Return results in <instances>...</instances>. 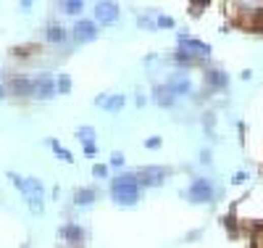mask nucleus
I'll return each instance as SVG.
<instances>
[{
    "instance_id": "7ed1b4c3",
    "label": "nucleus",
    "mask_w": 263,
    "mask_h": 248,
    "mask_svg": "<svg viewBox=\"0 0 263 248\" xmlns=\"http://www.w3.org/2000/svg\"><path fill=\"white\" fill-rule=\"evenodd\" d=\"M177 42H179V53L190 56V58H197V61H200V58H208V56H211V45L203 42V40H195V37H190V35H179Z\"/></svg>"
},
{
    "instance_id": "aec40b11",
    "label": "nucleus",
    "mask_w": 263,
    "mask_h": 248,
    "mask_svg": "<svg viewBox=\"0 0 263 248\" xmlns=\"http://www.w3.org/2000/svg\"><path fill=\"white\" fill-rule=\"evenodd\" d=\"M64 13H79L82 11V0H66V3H61Z\"/></svg>"
},
{
    "instance_id": "5701e85b",
    "label": "nucleus",
    "mask_w": 263,
    "mask_h": 248,
    "mask_svg": "<svg viewBox=\"0 0 263 248\" xmlns=\"http://www.w3.org/2000/svg\"><path fill=\"white\" fill-rule=\"evenodd\" d=\"M156 24H158V27H166V29H171V27H174V19H171V16H158Z\"/></svg>"
},
{
    "instance_id": "f03ea898",
    "label": "nucleus",
    "mask_w": 263,
    "mask_h": 248,
    "mask_svg": "<svg viewBox=\"0 0 263 248\" xmlns=\"http://www.w3.org/2000/svg\"><path fill=\"white\" fill-rule=\"evenodd\" d=\"M8 180L24 193V198L29 201V209H32L35 214H40L42 211V193H45L42 182L37 177H21L16 172H8Z\"/></svg>"
},
{
    "instance_id": "1a4fd4ad",
    "label": "nucleus",
    "mask_w": 263,
    "mask_h": 248,
    "mask_svg": "<svg viewBox=\"0 0 263 248\" xmlns=\"http://www.w3.org/2000/svg\"><path fill=\"white\" fill-rule=\"evenodd\" d=\"M124 103H127V98H124V95H98L95 98V106L105 108V111H111V114L121 111Z\"/></svg>"
},
{
    "instance_id": "dca6fc26",
    "label": "nucleus",
    "mask_w": 263,
    "mask_h": 248,
    "mask_svg": "<svg viewBox=\"0 0 263 248\" xmlns=\"http://www.w3.org/2000/svg\"><path fill=\"white\" fill-rule=\"evenodd\" d=\"M245 27H250V29H263V11H250L247 13V19H245Z\"/></svg>"
},
{
    "instance_id": "b1692460",
    "label": "nucleus",
    "mask_w": 263,
    "mask_h": 248,
    "mask_svg": "<svg viewBox=\"0 0 263 248\" xmlns=\"http://www.w3.org/2000/svg\"><path fill=\"white\" fill-rule=\"evenodd\" d=\"M121 164H124V153H119V151H116L113 156H111V166H121Z\"/></svg>"
},
{
    "instance_id": "a211bd4d",
    "label": "nucleus",
    "mask_w": 263,
    "mask_h": 248,
    "mask_svg": "<svg viewBox=\"0 0 263 248\" xmlns=\"http://www.w3.org/2000/svg\"><path fill=\"white\" fill-rule=\"evenodd\" d=\"M48 145H50V148L55 151V156H58L61 161H66V164H71V161H74V156H71V153H69V151H66L64 145H61L58 140H48Z\"/></svg>"
},
{
    "instance_id": "f257e3e1",
    "label": "nucleus",
    "mask_w": 263,
    "mask_h": 248,
    "mask_svg": "<svg viewBox=\"0 0 263 248\" xmlns=\"http://www.w3.org/2000/svg\"><path fill=\"white\" fill-rule=\"evenodd\" d=\"M111 195L119 206H134L140 201V182L134 175H119L111 182Z\"/></svg>"
},
{
    "instance_id": "0eeeda50",
    "label": "nucleus",
    "mask_w": 263,
    "mask_h": 248,
    "mask_svg": "<svg viewBox=\"0 0 263 248\" xmlns=\"http://www.w3.org/2000/svg\"><path fill=\"white\" fill-rule=\"evenodd\" d=\"M74 37H76V42H92L98 37V24L90 19H79L74 27Z\"/></svg>"
},
{
    "instance_id": "6ab92c4d",
    "label": "nucleus",
    "mask_w": 263,
    "mask_h": 248,
    "mask_svg": "<svg viewBox=\"0 0 263 248\" xmlns=\"http://www.w3.org/2000/svg\"><path fill=\"white\" fill-rule=\"evenodd\" d=\"M76 137H79L84 145H92V140H95V130L92 127H79L76 130Z\"/></svg>"
},
{
    "instance_id": "6e6552de",
    "label": "nucleus",
    "mask_w": 263,
    "mask_h": 248,
    "mask_svg": "<svg viewBox=\"0 0 263 248\" xmlns=\"http://www.w3.org/2000/svg\"><path fill=\"white\" fill-rule=\"evenodd\" d=\"M119 19V6L116 3H98L95 6V21L100 24H113Z\"/></svg>"
},
{
    "instance_id": "f3484780",
    "label": "nucleus",
    "mask_w": 263,
    "mask_h": 248,
    "mask_svg": "<svg viewBox=\"0 0 263 248\" xmlns=\"http://www.w3.org/2000/svg\"><path fill=\"white\" fill-rule=\"evenodd\" d=\"M45 37H48L50 42H64V40H66V32H64V27L50 24V27H48V32H45Z\"/></svg>"
},
{
    "instance_id": "a878e982",
    "label": "nucleus",
    "mask_w": 263,
    "mask_h": 248,
    "mask_svg": "<svg viewBox=\"0 0 263 248\" xmlns=\"http://www.w3.org/2000/svg\"><path fill=\"white\" fill-rule=\"evenodd\" d=\"M145 145H148V148H150V151H156V148H158V145H161V137H150V140H148V143H145Z\"/></svg>"
},
{
    "instance_id": "4be33fe9",
    "label": "nucleus",
    "mask_w": 263,
    "mask_h": 248,
    "mask_svg": "<svg viewBox=\"0 0 263 248\" xmlns=\"http://www.w3.org/2000/svg\"><path fill=\"white\" fill-rule=\"evenodd\" d=\"M92 175H95V177H105L108 175V166L105 164H95V166H92Z\"/></svg>"
},
{
    "instance_id": "bb28decb",
    "label": "nucleus",
    "mask_w": 263,
    "mask_h": 248,
    "mask_svg": "<svg viewBox=\"0 0 263 248\" xmlns=\"http://www.w3.org/2000/svg\"><path fill=\"white\" fill-rule=\"evenodd\" d=\"M245 180H247V175H245V172H237V175H235V180H231V182H235V185H242Z\"/></svg>"
},
{
    "instance_id": "393cba45",
    "label": "nucleus",
    "mask_w": 263,
    "mask_h": 248,
    "mask_svg": "<svg viewBox=\"0 0 263 248\" xmlns=\"http://www.w3.org/2000/svg\"><path fill=\"white\" fill-rule=\"evenodd\" d=\"M137 24H140V27H145V29H153V27H156V24H153L148 16H140V19H137Z\"/></svg>"
},
{
    "instance_id": "ddd939ff",
    "label": "nucleus",
    "mask_w": 263,
    "mask_h": 248,
    "mask_svg": "<svg viewBox=\"0 0 263 248\" xmlns=\"http://www.w3.org/2000/svg\"><path fill=\"white\" fill-rule=\"evenodd\" d=\"M153 95H156V103H158V106H174V101H177V95L168 90V85H163V87L156 85V87H153Z\"/></svg>"
},
{
    "instance_id": "f8f14e48",
    "label": "nucleus",
    "mask_w": 263,
    "mask_h": 248,
    "mask_svg": "<svg viewBox=\"0 0 263 248\" xmlns=\"http://www.w3.org/2000/svg\"><path fill=\"white\" fill-rule=\"evenodd\" d=\"M61 238L69 240V243H82L84 240V230L79 225H64L61 227Z\"/></svg>"
},
{
    "instance_id": "cd10ccee",
    "label": "nucleus",
    "mask_w": 263,
    "mask_h": 248,
    "mask_svg": "<svg viewBox=\"0 0 263 248\" xmlns=\"http://www.w3.org/2000/svg\"><path fill=\"white\" fill-rule=\"evenodd\" d=\"M0 98H6V90L3 87H0Z\"/></svg>"
},
{
    "instance_id": "39448f33",
    "label": "nucleus",
    "mask_w": 263,
    "mask_h": 248,
    "mask_svg": "<svg viewBox=\"0 0 263 248\" xmlns=\"http://www.w3.org/2000/svg\"><path fill=\"white\" fill-rule=\"evenodd\" d=\"M134 177H137V182H140V188H156V185L166 182L168 169H163V166H140Z\"/></svg>"
},
{
    "instance_id": "2eb2a0df",
    "label": "nucleus",
    "mask_w": 263,
    "mask_h": 248,
    "mask_svg": "<svg viewBox=\"0 0 263 248\" xmlns=\"http://www.w3.org/2000/svg\"><path fill=\"white\" fill-rule=\"evenodd\" d=\"M11 90L13 95H32V80H13Z\"/></svg>"
},
{
    "instance_id": "4468645a",
    "label": "nucleus",
    "mask_w": 263,
    "mask_h": 248,
    "mask_svg": "<svg viewBox=\"0 0 263 248\" xmlns=\"http://www.w3.org/2000/svg\"><path fill=\"white\" fill-rule=\"evenodd\" d=\"M95 198H98L95 188H79V190L74 193V204H76V206H90Z\"/></svg>"
},
{
    "instance_id": "20e7f679",
    "label": "nucleus",
    "mask_w": 263,
    "mask_h": 248,
    "mask_svg": "<svg viewBox=\"0 0 263 248\" xmlns=\"http://www.w3.org/2000/svg\"><path fill=\"white\" fill-rule=\"evenodd\" d=\"M213 182L211 180H206V177H197V180H192V185L187 188V201L190 204H208V201H213Z\"/></svg>"
},
{
    "instance_id": "412c9836",
    "label": "nucleus",
    "mask_w": 263,
    "mask_h": 248,
    "mask_svg": "<svg viewBox=\"0 0 263 248\" xmlns=\"http://www.w3.org/2000/svg\"><path fill=\"white\" fill-rule=\"evenodd\" d=\"M69 90H71V80H69V74H61V77H58V92H61V95H66Z\"/></svg>"
},
{
    "instance_id": "9b49d317",
    "label": "nucleus",
    "mask_w": 263,
    "mask_h": 248,
    "mask_svg": "<svg viewBox=\"0 0 263 248\" xmlns=\"http://www.w3.org/2000/svg\"><path fill=\"white\" fill-rule=\"evenodd\" d=\"M206 85H208V90H224L229 85V77L219 69H211V71H206Z\"/></svg>"
},
{
    "instance_id": "9d476101",
    "label": "nucleus",
    "mask_w": 263,
    "mask_h": 248,
    "mask_svg": "<svg viewBox=\"0 0 263 248\" xmlns=\"http://www.w3.org/2000/svg\"><path fill=\"white\" fill-rule=\"evenodd\" d=\"M168 90L174 92V95H187V92L192 90V82L187 74H174L171 80H168Z\"/></svg>"
},
{
    "instance_id": "423d86ee",
    "label": "nucleus",
    "mask_w": 263,
    "mask_h": 248,
    "mask_svg": "<svg viewBox=\"0 0 263 248\" xmlns=\"http://www.w3.org/2000/svg\"><path fill=\"white\" fill-rule=\"evenodd\" d=\"M55 90H58V85L53 82V77H48V74H42V77H37V80H32V98L48 101V98L55 95Z\"/></svg>"
}]
</instances>
